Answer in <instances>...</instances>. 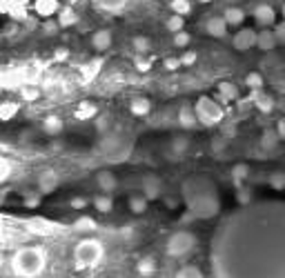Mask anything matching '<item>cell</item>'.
I'll list each match as a JSON object with an SVG mask.
<instances>
[{
    "mask_svg": "<svg viewBox=\"0 0 285 278\" xmlns=\"http://www.w3.org/2000/svg\"><path fill=\"white\" fill-rule=\"evenodd\" d=\"M283 18H285V4H283Z\"/></svg>",
    "mask_w": 285,
    "mask_h": 278,
    "instance_id": "f907efd6",
    "label": "cell"
},
{
    "mask_svg": "<svg viewBox=\"0 0 285 278\" xmlns=\"http://www.w3.org/2000/svg\"><path fill=\"white\" fill-rule=\"evenodd\" d=\"M227 20H225V16H214V18H209L207 24H205V29H207V34L209 36H214V38H225L227 36Z\"/></svg>",
    "mask_w": 285,
    "mask_h": 278,
    "instance_id": "ba28073f",
    "label": "cell"
},
{
    "mask_svg": "<svg viewBox=\"0 0 285 278\" xmlns=\"http://www.w3.org/2000/svg\"><path fill=\"white\" fill-rule=\"evenodd\" d=\"M176 278H203V272L196 265H183L176 272Z\"/></svg>",
    "mask_w": 285,
    "mask_h": 278,
    "instance_id": "484cf974",
    "label": "cell"
},
{
    "mask_svg": "<svg viewBox=\"0 0 285 278\" xmlns=\"http://www.w3.org/2000/svg\"><path fill=\"white\" fill-rule=\"evenodd\" d=\"M245 85L252 89V92H261V89H263V76H261V74H256V72L247 74V78H245Z\"/></svg>",
    "mask_w": 285,
    "mask_h": 278,
    "instance_id": "83f0119b",
    "label": "cell"
},
{
    "mask_svg": "<svg viewBox=\"0 0 285 278\" xmlns=\"http://www.w3.org/2000/svg\"><path fill=\"white\" fill-rule=\"evenodd\" d=\"M34 9H36V14L43 18H49V16L61 12V9H58V0H36V2H34Z\"/></svg>",
    "mask_w": 285,
    "mask_h": 278,
    "instance_id": "9c48e42d",
    "label": "cell"
},
{
    "mask_svg": "<svg viewBox=\"0 0 285 278\" xmlns=\"http://www.w3.org/2000/svg\"><path fill=\"white\" fill-rule=\"evenodd\" d=\"M94 207H96L101 214H107V212H112V207H114V200H112V196H96V200H94Z\"/></svg>",
    "mask_w": 285,
    "mask_h": 278,
    "instance_id": "d4e9b609",
    "label": "cell"
},
{
    "mask_svg": "<svg viewBox=\"0 0 285 278\" xmlns=\"http://www.w3.org/2000/svg\"><path fill=\"white\" fill-rule=\"evenodd\" d=\"M181 58H167V60H165V69H169V72H174V69H178L181 67Z\"/></svg>",
    "mask_w": 285,
    "mask_h": 278,
    "instance_id": "60d3db41",
    "label": "cell"
},
{
    "mask_svg": "<svg viewBox=\"0 0 285 278\" xmlns=\"http://www.w3.org/2000/svg\"><path fill=\"white\" fill-rule=\"evenodd\" d=\"M254 20L261 24V27L267 29L276 20V12H274V7H269V4H258V7L254 9Z\"/></svg>",
    "mask_w": 285,
    "mask_h": 278,
    "instance_id": "52a82bcc",
    "label": "cell"
},
{
    "mask_svg": "<svg viewBox=\"0 0 285 278\" xmlns=\"http://www.w3.org/2000/svg\"><path fill=\"white\" fill-rule=\"evenodd\" d=\"M76 22H78V16L72 7L58 12V24H61V27H72V24H76Z\"/></svg>",
    "mask_w": 285,
    "mask_h": 278,
    "instance_id": "d6986e66",
    "label": "cell"
},
{
    "mask_svg": "<svg viewBox=\"0 0 285 278\" xmlns=\"http://www.w3.org/2000/svg\"><path fill=\"white\" fill-rule=\"evenodd\" d=\"M103 245L96 238H85L76 245L74 250V262H76V270H89V267H96L103 260Z\"/></svg>",
    "mask_w": 285,
    "mask_h": 278,
    "instance_id": "7a4b0ae2",
    "label": "cell"
},
{
    "mask_svg": "<svg viewBox=\"0 0 285 278\" xmlns=\"http://www.w3.org/2000/svg\"><path fill=\"white\" fill-rule=\"evenodd\" d=\"M169 7H172L174 14H178V16H185V14H189L192 4H189V0H172V2H169Z\"/></svg>",
    "mask_w": 285,
    "mask_h": 278,
    "instance_id": "f546056e",
    "label": "cell"
},
{
    "mask_svg": "<svg viewBox=\"0 0 285 278\" xmlns=\"http://www.w3.org/2000/svg\"><path fill=\"white\" fill-rule=\"evenodd\" d=\"M274 34H276L278 42H285V20H283L281 24H276V27H274Z\"/></svg>",
    "mask_w": 285,
    "mask_h": 278,
    "instance_id": "7bdbcfd3",
    "label": "cell"
},
{
    "mask_svg": "<svg viewBox=\"0 0 285 278\" xmlns=\"http://www.w3.org/2000/svg\"><path fill=\"white\" fill-rule=\"evenodd\" d=\"M136 272H138V274H141L143 278H145V276H152L154 272H156V260H154V258H143V260H138Z\"/></svg>",
    "mask_w": 285,
    "mask_h": 278,
    "instance_id": "44dd1931",
    "label": "cell"
},
{
    "mask_svg": "<svg viewBox=\"0 0 285 278\" xmlns=\"http://www.w3.org/2000/svg\"><path fill=\"white\" fill-rule=\"evenodd\" d=\"M252 100L263 114H267V112H272V109H274L272 96H267V94H263V92H252Z\"/></svg>",
    "mask_w": 285,
    "mask_h": 278,
    "instance_id": "5bb4252c",
    "label": "cell"
},
{
    "mask_svg": "<svg viewBox=\"0 0 285 278\" xmlns=\"http://www.w3.org/2000/svg\"><path fill=\"white\" fill-rule=\"evenodd\" d=\"M16 2H23V4H27V2H29V0H16Z\"/></svg>",
    "mask_w": 285,
    "mask_h": 278,
    "instance_id": "c3c4849f",
    "label": "cell"
},
{
    "mask_svg": "<svg viewBox=\"0 0 285 278\" xmlns=\"http://www.w3.org/2000/svg\"><path fill=\"white\" fill-rule=\"evenodd\" d=\"M129 109H132L134 116H147L149 109H152V102H149L147 98H134Z\"/></svg>",
    "mask_w": 285,
    "mask_h": 278,
    "instance_id": "ac0fdd59",
    "label": "cell"
},
{
    "mask_svg": "<svg viewBox=\"0 0 285 278\" xmlns=\"http://www.w3.org/2000/svg\"><path fill=\"white\" fill-rule=\"evenodd\" d=\"M109 44H112V34H109L107 29H101V32H96L92 36V47L96 49V52H107Z\"/></svg>",
    "mask_w": 285,
    "mask_h": 278,
    "instance_id": "8fae6325",
    "label": "cell"
},
{
    "mask_svg": "<svg viewBox=\"0 0 285 278\" xmlns=\"http://www.w3.org/2000/svg\"><path fill=\"white\" fill-rule=\"evenodd\" d=\"M183 16H178V14H174L172 18H167V29L169 32H174V34H178V32H183Z\"/></svg>",
    "mask_w": 285,
    "mask_h": 278,
    "instance_id": "e575fe53",
    "label": "cell"
},
{
    "mask_svg": "<svg viewBox=\"0 0 285 278\" xmlns=\"http://www.w3.org/2000/svg\"><path fill=\"white\" fill-rule=\"evenodd\" d=\"M196 114H198V120L207 122V125H214L223 118V109L214 102V98H201L196 105Z\"/></svg>",
    "mask_w": 285,
    "mask_h": 278,
    "instance_id": "277c9868",
    "label": "cell"
},
{
    "mask_svg": "<svg viewBox=\"0 0 285 278\" xmlns=\"http://www.w3.org/2000/svg\"><path fill=\"white\" fill-rule=\"evenodd\" d=\"M94 227H96V222H94V218H89V216H81L76 222H74V230L76 232H92Z\"/></svg>",
    "mask_w": 285,
    "mask_h": 278,
    "instance_id": "f1b7e54d",
    "label": "cell"
},
{
    "mask_svg": "<svg viewBox=\"0 0 285 278\" xmlns=\"http://www.w3.org/2000/svg\"><path fill=\"white\" fill-rule=\"evenodd\" d=\"M272 187L274 190H283L285 187V174H274L272 176Z\"/></svg>",
    "mask_w": 285,
    "mask_h": 278,
    "instance_id": "ab89813d",
    "label": "cell"
},
{
    "mask_svg": "<svg viewBox=\"0 0 285 278\" xmlns=\"http://www.w3.org/2000/svg\"><path fill=\"white\" fill-rule=\"evenodd\" d=\"M9 174H12V165H9V158H0V180H7Z\"/></svg>",
    "mask_w": 285,
    "mask_h": 278,
    "instance_id": "74e56055",
    "label": "cell"
},
{
    "mask_svg": "<svg viewBox=\"0 0 285 278\" xmlns=\"http://www.w3.org/2000/svg\"><path fill=\"white\" fill-rule=\"evenodd\" d=\"M194 245H196L194 234H189V232H176V234H172L167 238L165 250H167V254L172 258H181L185 254H189L194 250Z\"/></svg>",
    "mask_w": 285,
    "mask_h": 278,
    "instance_id": "3957f363",
    "label": "cell"
},
{
    "mask_svg": "<svg viewBox=\"0 0 285 278\" xmlns=\"http://www.w3.org/2000/svg\"><path fill=\"white\" fill-rule=\"evenodd\" d=\"M178 122H181L183 127H196V122H198L196 109L189 107V105H185L181 112H178Z\"/></svg>",
    "mask_w": 285,
    "mask_h": 278,
    "instance_id": "4fadbf2b",
    "label": "cell"
},
{
    "mask_svg": "<svg viewBox=\"0 0 285 278\" xmlns=\"http://www.w3.org/2000/svg\"><path fill=\"white\" fill-rule=\"evenodd\" d=\"M189 40H192V38H189V34H187V32L174 34V44H176V47H187Z\"/></svg>",
    "mask_w": 285,
    "mask_h": 278,
    "instance_id": "d590c367",
    "label": "cell"
},
{
    "mask_svg": "<svg viewBox=\"0 0 285 278\" xmlns=\"http://www.w3.org/2000/svg\"><path fill=\"white\" fill-rule=\"evenodd\" d=\"M18 102H12V100H5L3 105H0V118H3V120H12L14 116H16L18 114Z\"/></svg>",
    "mask_w": 285,
    "mask_h": 278,
    "instance_id": "603a6c76",
    "label": "cell"
},
{
    "mask_svg": "<svg viewBox=\"0 0 285 278\" xmlns=\"http://www.w3.org/2000/svg\"><path fill=\"white\" fill-rule=\"evenodd\" d=\"M87 205V198H72V207L74 210H83Z\"/></svg>",
    "mask_w": 285,
    "mask_h": 278,
    "instance_id": "f6af8a7d",
    "label": "cell"
},
{
    "mask_svg": "<svg viewBox=\"0 0 285 278\" xmlns=\"http://www.w3.org/2000/svg\"><path fill=\"white\" fill-rule=\"evenodd\" d=\"M21 96H23V100H27V102H34V100H38V96H41V92H38L36 87L23 85V87H21Z\"/></svg>",
    "mask_w": 285,
    "mask_h": 278,
    "instance_id": "4dcf8cb0",
    "label": "cell"
},
{
    "mask_svg": "<svg viewBox=\"0 0 285 278\" xmlns=\"http://www.w3.org/2000/svg\"><path fill=\"white\" fill-rule=\"evenodd\" d=\"M25 205H27V207H38V205H41V198H38L36 194H29V196L25 198Z\"/></svg>",
    "mask_w": 285,
    "mask_h": 278,
    "instance_id": "b9f144b4",
    "label": "cell"
},
{
    "mask_svg": "<svg viewBox=\"0 0 285 278\" xmlns=\"http://www.w3.org/2000/svg\"><path fill=\"white\" fill-rule=\"evenodd\" d=\"M276 44H278V38H276V34H274V29H272V32L265 29V32L258 34V44H256V47H261L263 52H272Z\"/></svg>",
    "mask_w": 285,
    "mask_h": 278,
    "instance_id": "7c38bea8",
    "label": "cell"
},
{
    "mask_svg": "<svg viewBox=\"0 0 285 278\" xmlns=\"http://www.w3.org/2000/svg\"><path fill=\"white\" fill-rule=\"evenodd\" d=\"M101 67H103V60L101 58H96V60H92V62H87V64H83L81 67V74H83V80L85 82H89V80H94V78L98 76V72H101Z\"/></svg>",
    "mask_w": 285,
    "mask_h": 278,
    "instance_id": "9a60e30c",
    "label": "cell"
},
{
    "mask_svg": "<svg viewBox=\"0 0 285 278\" xmlns=\"http://www.w3.org/2000/svg\"><path fill=\"white\" fill-rule=\"evenodd\" d=\"M72 278H85V276H72Z\"/></svg>",
    "mask_w": 285,
    "mask_h": 278,
    "instance_id": "816d5d0a",
    "label": "cell"
},
{
    "mask_svg": "<svg viewBox=\"0 0 285 278\" xmlns=\"http://www.w3.org/2000/svg\"><path fill=\"white\" fill-rule=\"evenodd\" d=\"M43 127H45V132L54 136V134H61L63 132V120L58 116H49V118H45V125Z\"/></svg>",
    "mask_w": 285,
    "mask_h": 278,
    "instance_id": "cb8c5ba5",
    "label": "cell"
},
{
    "mask_svg": "<svg viewBox=\"0 0 285 278\" xmlns=\"http://www.w3.org/2000/svg\"><path fill=\"white\" fill-rule=\"evenodd\" d=\"M116 185H118V180H116V176H114L112 172H101L98 174V187H101L105 194L114 192L116 190Z\"/></svg>",
    "mask_w": 285,
    "mask_h": 278,
    "instance_id": "2e32d148",
    "label": "cell"
},
{
    "mask_svg": "<svg viewBox=\"0 0 285 278\" xmlns=\"http://www.w3.org/2000/svg\"><path fill=\"white\" fill-rule=\"evenodd\" d=\"M96 112H98V107L94 105V102H81L76 109V118H81V120H87V118H92V116H96Z\"/></svg>",
    "mask_w": 285,
    "mask_h": 278,
    "instance_id": "7402d4cb",
    "label": "cell"
},
{
    "mask_svg": "<svg viewBox=\"0 0 285 278\" xmlns=\"http://www.w3.org/2000/svg\"><path fill=\"white\" fill-rule=\"evenodd\" d=\"M276 134L281 138H285V118H281V120H278V125H276Z\"/></svg>",
    "mask_w": 285,
    "mask_h": 278,
    "instance_id": "bcb514c9",
    "label": "cell"
},
{
    "mask_svg": "<svg viewBox=\"0 0 285 278\" xmlns=\"http://www.w3.org/2000/svg\"><path fill=\"white\" fill-rule=\"evenodd\" d=\"M218 92L223 94L225 98H227V100H234V98L238 96V92H236V87L232 85V82H221V85H218Z\"/></svg>",
    "mask_w": 285,
    "mask_h": 278,
    "instance_id": "d6a6232c",
    "label": "cell"
},
{
    "mask_svg": "<svg viewBox=\"0 0 285 278\" xmlns=\"http://www.w3.org/2000/svg\"><path fill=\"white\" fill-rule=\"evenodd\" d=\"M198 2H212V0H198Z\"/></svg>",
    "mask_w": 285,
    "mask_h": 278,
    "instance_id": "681fc988",
    "label": "cell"
},
{
    "mask_svg": "<svg viewBox=\"0 0 285 278\" xmlns=\"http://www.w3.org/2000/svg\"><path fill=\"white\" fill-rule=\"evenodd\" d=\"M45 270L43 247H23L12 256V272L18 278H36Z\"/></svg>",
    "mask_w": 285,
    "mask_h": 278,
    "instance_id": "6da1fadb",
    "label": "cell"
},
{
    "mask_svg": "<svg viewBox=\"0 0 285 278\" xmlns=\"http://www.w3.org/2000/svg\"><path fill=\"white\" fill-rule=\"evenodd\" d=\"M25 227H27L32 234L36 236H52L56 234V225L49 220H45V218H29L27 222H25Z\"/></svg>",
    "mask_w": 285,
    "mask_h": 278,
    "instance_id": "8992f818",
    "label": "cell"
},
{
    "mask_svg": "<svg viewBox=\"0 0 285 278\" xmlns=\"http://www.w3.org/2000/svg\"><path fill=\"white\" fill-rule=\"evenodd\" d=\"M247 176H249V167L247 165H236L232 170V178H234V182H238V185H241Z\"/></svg>",
    "mask_w": 285,
    "mask_h": 278,
    "instance_id": "1f68e13d",
    "label": "cell"
},
{
    "mask_svg": "<svg viewBox=\"0 0 285 278\" xmlns=\"http://www.w3.org/2000/svg\"><path fill=\"white\" fill-rule=\"evenodd\" d=\"M181 62H183V64H194V62H196V54H194V52H187V54H185V56L181 58Z\"/></svg>",
    "mask_w": 285,
    "mask_h": 278,
    "instance_id": "ee69618b",
    "label": "cell"
},
{
    "mask_svg": "<svg viewBox=\"0 0 285 278\" xmlns=\"http://www.w3.org/2000/svg\"><path fill=\"white\" fill-rule=\"evenodd\" d=\"M223 16H225V20H227V24H232V27H238V24H243V20H245V12L238 7H227Z\"/></svg>",
    "mask_w": 285,
    "mask_h": 278,
    "instance_id": "e0dca14e",
    "label": "cell"
},
{
    "mask_svg": "<svg viewBox=\"0 0 285 278\" xmlns=\"http://www.w3.org/2000/svg\"><path fill=\"white\" fill-rule=\"evenodd\" d=\"M232 44H234V49H238V52H247V49H252L258 44V34L249 27L241 29V32L232 38Z\"/></svg>",
    "mask_w": 285,
    "mask_h": 278,
    "instance_id": "5b68a950",
    "label": "cell"
},
{
    "mask_svg": "<svg viewBox=\"0 0 285 278\" xmlns=\"http://www.w3.org/2000/svg\"><path fill=\"white\" fill-rule=\"evenodd\" d=\"M101 9H107V12H121V9L127 7L132 0H94Z\"/></svg>",
    "mask_w": 285,
    "mask_h": 278,
    "instance_id": "ffe728a7",
    "label": "cell"
},
{
    "mask_svg": "<svg viewBox=\"0 0 285 278\" xmlns=\"http://www.w3.org/2000/svg\"><path fill=\"white\" fill-rule=\"evenodd\" d=\"M129 210L134 214H143L147 210V196H132L129 198Z\"/></svg>",
    "mask_w": 285,
    "mask_h": 278,
    "instance_id": "4316f807",
    "label": "cell"
},
{
    "mask_svg": "<svg viewBox=\"0 0 285 278\" xmlns=\"http://www.w3.org/2000/svg\"><path fill=\"white\" fill-rule=\"evenodd\" d=\"M58 187V176L54 172H43L41 178H38V190L43 194H49Z\"/></svg>",
    "mask_w": 285,
    "mask_h": 278,
    "instance_id": "30bf717a",
    "label": "cell"
},
{
    "mask_svg": "<svg viewBox=\"0 0 285 278\" xmlns=\"http://www.w3.org/2000/svg\"><path fill=\"white\" fill-rule=\"evenodd\" d=\"M134 49H136L138 54H145L149 49V40L147 38H143V36H136L134 38Z\"/></svg>",
    "mask_w": 285,
    "mask_h": 278,
    "instance_id": "8d00e7d4",
    "label": "cell"
},
{
    "mask_svg": "<svg viewBox=\"0 0 285 278\" xmlns=\"http://www.w3.org/2000/svg\"><path fill=\"white\" fill-rule=\"evenodd\" d=\"M143 196H147V198H156L158 196V182L154 180V178H149V180L143 185Z\"/></svg>",
    "mask_w": 285,
    "mask_h": 278,
    "instance_id": "836d02e7",
    "label": "cell"
},
{
    "mask_svg": "<svg viewBox=\"0 0 285 278\" xmlns=\"http://www.w3.org/2000/svg\"><path fill=\"white\" fill-rule=\"evenodd\" d=\"M136 67L141 69V72H147V69H149V62H143L141 58H138V60H136Z\"/></svg>",
    "mask_w": 285,
    "mask_h": 278,
    "instance_id": "7dc6e473",
    "label": "cell"
},
{
    "mask_svg": "<svg viewBox=\"0 0 285 278\" xmlns=\"http://www.w3.org/2000/svg\"><path fill=\"white\" fill-rule=\"evenodd\" d=\"M69 58V49L67 47H58L56 52H54V60L56 62H65Z\"/></svg>",
    "mask_w": 285,
    "mask_h": 278,
    "instance_id": "f35d334b",
    "label": "cell"
}]
</instances>
